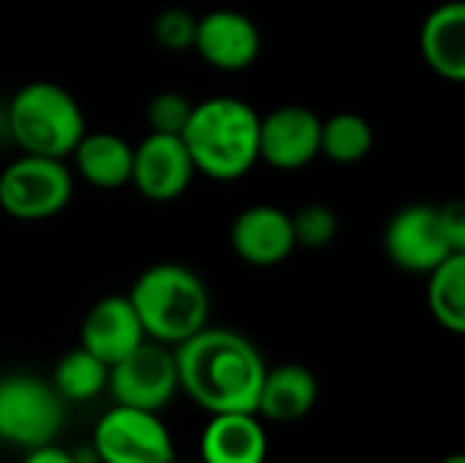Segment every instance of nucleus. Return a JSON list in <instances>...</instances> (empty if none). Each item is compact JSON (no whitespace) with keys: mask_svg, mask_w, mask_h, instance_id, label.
I'll use <instances>...</instances> for the list:
<instances>
[{"mask_svg":"<svg viewBox=\"0 0 465 463\" xmlns=\"http://www.w3.org/2000/svg\"><path fill=\"white\" fill-rule=\"evenodd\" d=\"M174 360L180 390L204 412H256L267 363L242 333L207 325L174 347Z\"/></svg>","mask_w":465,"mask_h":463,"instance_id":"f257e3e1","label":"nucleus"},{"mask_svg":"<svg viewBox=\"0 0 465 463\" xmlns=\"http://www.w3.org/2000/svg\"><path fill=\"white\" fill-rule=\"evenodd\" d=\"M259 123L262 115L248 101L215 96L193 104L180 136L196 172L218 183H232L259 164Z\"/></svg>","mask_w":465,"mask_h":463,"instance_id":"f03ea898","label":"nucleus"},{"mask_svg":"<svg viewBox=\"0 0 465 463\" xmlns=\"http://www.w3.org/2000/svg\"><path fill=\"white\" fill-rule=\"evenodd\" d=\"M128 300L150 341L177 347L210 322V289L188 265L155 262L142 270Z\"/></svg>","mask_w":465,"mask_h":463,"instance_id":"7ed1b4c3","label":"nucleus"},{"mask_svg":"<svg viewBox=\"0 0 465 463\" xmlns=\"http://www.w3.org/2000/svg\"><path fill=\"white\" fill-rule=\"evenodd\" d=\"M5 120L8 134L22 153L63 161L87 131L84 112L74 93L46 79L22 85L8 101Z\"/></svg>","mask_w":465,"mask_h":463,"instance_id":"20e7f679","label":"nucleus"},{"mask_svg":"<svg viewBox=\"0 0 465 463\" xmlns=\"http://www.w3.org/2000/svg\"><path fill=\"white\" fill-rule=\"evenodd\" d=\"M74 199V175L63 158L22 153L0 172V210L16 221H46Z\"/></svg>","mask_w":465,"mask_h":463,"instance_id":"39448f33","label":"nucleus"},{"mask_svg":"<svg viewBox=\"0 0 465 463\" xmlns=\"http://www.w3.org/2000/svg\"><path fill=\"white\" fill-rule=\"evenodd\" d=\"M65 423V401L52 382L30 374L0 377V442L22 450L54 442Z\"/></svg>","mask_w":465,"mask_h":463,"instance_id":"423d86ee","label":"nucleus"},{"mask_svg":"<svg viewBox=\"0 0 465 463\" xmlns=\"http://www.w3.org/2000/svg\"><path fill=\"white\" fill-rule=\"evenodd\" d=\"M93 453L101 463H172L174 439L158 412L112 407L93 431Z\"/></svg>","mask_w":465,"mask_h":463,"instance_id":"0eeeda50","label":"nucleus"},{"mask_svg":"<svg viewBox=\"0 0 465 463\" xmlns=\"http://www.w3.org/2000/svg\"><path fill=\"white\" fill-rule=\"evenodd\" d=\"M109 396L120 407L161 412L180 390L174 347L158 341H142L123 360L109 366Z\"/></svg>","mask_w":465,"mask_h":463,"instance_id":"6e6552de","label":"nucleus"},{"mask_svg":"<svg viewBox=\"0 0 465 463\" xmlns=\"http://www.w3.org/2000/svg\"><path fill=\"white\" fill-rule=\"evenodd\" d=\"M196 166L183 136L150 131L134 147L131 186L150 202H174L193 183Z\"/></svg>","mask_w":465,"mask_h":463,"instance_id":"1a4fd4ad","label":"nucleus"},{"mask_svg":"<svg viewBox=\"0 0 465 463\" xmlns=\"http://www.w3.org/2000/svg\"><path fill=\"white\" fill-rule=\"evenodd\" d=\"M384 251L395 267L414 276H428L455 254L441 235L436 205H409L398 210L384 229Z\"/></svg>","mask_w":465,"mask_h":463,"instance_id":"9d476101","label":"nucleus"},{"mask_svg":"<svg viewBox=\"0 0 465 463\" xmlns=\"http://www.w3.org/2000/svg\"><path fill=\"white\" fill-rule=\"evenodd\" d=\"M322 117L300 104L272 109L259 123V161L281 172H294L319 158Z\"/></svg>","mask_w":465,"mask_h":463,"instance_id":"9b49d317","label":"nucleus"},{"mask_svg":"<svg viewBox=\"0 0 465 463\" xmlns=\"http://www.w3.org/2000/svg\"><path fill=\"white\" fill-rule=\"evenodd\" d=\"M193 52L215 71L237 74L256 63L262 52V33L248 14L215 8L204 16H196Z\"/></svg>","mask_w":465,"mask_h":463,"instance_id":"f8f14e48","label":"nucleus"},{"mask_svg":"<svg viewBox=\"0 0 465 463\" xmlns=\"http://www.w3.org/2000/svg\"><path fill=\"white\" fill-rule=\"evenodd\" d=\"M232 251L253 267H275L297 248L292 216L275 205H253L237 213L229 229Z\"/></svg>","mask_w":465,"mask_h":463,"instance_id":"ddd939ff","label":"nucleus"},{"mask_svg":"<svg viewBox=\"0 0 465 463\" xmlns=\"http://www.w3.org/2000/svg\"><path fill=\"white\" fill-rule=\"evenodd\" d=\"M82 344L106 366H114L128 352H134L142 341H147L142 322L128 300V295H109L90 306L82 319Z\"/></svg>","mask_w":465,"mask_h":463,"instance_id":"4468645a","label":"nucleus"},{"mask_svg":"<svg viewBox=\"0 0 465 463\" xmlns=\"http://www.w3.org/2000/svg\"><path fill=\"white\" fill-rule=\"evenodd\" d=\"M270 437L256 412H221L210 415V423L199 439L202 463H267Z\"/></svg>","mask_w":465,"mask_h":463,"instance_id":"2eb2a0df","label":"nucleus"},{"mask_svg":"<svg viewBox=\"0 0 465 463\" xmlns=\"http://www.w3.org/2000/svg\"><path fill=\"white\" fill-rule=\"evenodd\" d=\"M319 401V379L300 363H281L264 371L256 415L272 423H294L313 412Z\"/></svg>","mask_w":465,"mask_h":463,"instance_id":"dca6fc26","label":"nucleus"},{"mask_svg":"<svg viewBox=\"0 0 465 463\" xmlns=\"http://www.w3.org/2000/svg\"><path fill=\"white\" fill-rule=\"evenodd\" d=\"M420 49L433 74L447 82L465 79V3L452 0L428 14L420 30Z\"/></svg>","mask_w":465,"mask_h":463,"instance_id":"f3484780","label":"nucleus"},{"mask_svg":"<svg viewBox=\"0 0 465 463\" xmlns=\"http://www.w3.org/2000/svg\"><path fill=\"white\" fill-rule=\"evenodd\" d=\"M76 175L101 191H114L131 183L134 145L112 131H84L71 150Z\"/></svg>","mask_w":465,"mask_h":463,"instance_id":"a211bd4d","label":"nucleus"},{"mask_svg":"<svg viewBox=\"0 0 465 463\" xmlns=\"http://www.w3.org/2000/svg\"><path fill=\"white\" fill-rule=\"evenodd\" d=\"M428 306L433 319L452 336L465 333V254L447 257L428 273Z\"/></svg>","mask_w":465,"mask_h":463,"instance_id":"6ab92c4d","label":"nucleus"},{"mask_svg":"<svg viewBox=\"0 0 465 463\" xmlns=\"http://www.w3.org/2000/svg\"><path fill=\"white\" fill-rule=\"evenodd\" d=\"M106 382L109 366L84 347L68 349L52 371V388L60 393L63 401H93L106 390Z\"/></svg>","mask_w":465,"mask_h":463,"instance_id":"aec40b11","label":"nucleus"},{"mask_svg":"<svg viewBox=\"0 0 465 463\" xmlns=\"http://www.w3.org/2000/svg\"><path fill=\"white\" fill-rule=\"evenodd\" d=\"M373 150V128L357 112H338L322 120V142L319 156L330 158L332 164L351 166L360 164Z\"/></svg>","mask_w":465,"mask_h":463,"instance_id":"412c9836","label":"nucleus"},{"mask_svg":"<svg viewBox=\"0 0 465 463\" xmlns=\"http://www.w3.org/2000/svg\"><path fill=\"white\" fill-rule=\"evenodd\" d=\"M338 229H341L338 213L322 202L302 205L292 216V232H294L297 248H311V251L327 248L338 237Z\"/></svg>","mask_w":465,"mask_h":463,"instance_id":"4be33fe9","label":"nucleus"},{"mask_svg":"<svg viewBox=\"0 0 465 463\" xmlns=\"http://www.w3.org/2000/svg\"><path fill=\"white\" fill-rule=\"evenodd\" d=\"M153 38L166 52H188L196 38V16L185 8H163L153 19Z\"/></svg>","mask_w":465,"mask_h":463,"instance_id":"5701e85b","label":"nucleus"},{"mask_svg":"<svg viewBox=\"0 0 465 463\" xmlns=\"http://www.w3.org/2000/svg\"><path fill=\"white\" fill-rule=\"evenodd\" d=\"M191 109H193V101H188L183 93H174V90L155 93L147 104V126L155 134L180 136L191 117Z\"/></svg>","mask_w":465,"mask_h":463,"instance_id":"b1692460","label":"nucleus"},{"mask_svg":"<svg viewBox=\"0 0 465 463\" xmlns=\"http://www.w3.org/2000/svg\"><path fill=\"white\" fill-rule=\"evenodd\" d=\"M439 213V226L447 240V246L455 254H465V202L463 199H450L447 205L436 207Z\"/></svg>","mask_w":465,"mask_h":463,"instance_id":"393cba45","label":"nucleus"},{"mask_svg":"<svg viewBox=\"0 0 465 463\" xmlns=\"http://www.w3.org/2000/svg\"><path fill=\"white\" fill-rule=\"evenodd\" d=\"M22 463H79V458L68 453L65 448H60L57 442H46V445L30 448Z\"/></svg>","mask_w":465,"mask_h":463,"instance_id":"a878e982","label":"nucleus"},{"mask_svg":"<svg viewBox=\"0 0 465 463\" xmlns=\"http://www.w3.org/2000/svg\"><path fill=\"white\" fill-rule=\"evenodd\" d=\"M439 463H465V456L463 453H452V456H447L444 461H439Z\"/></svg>","mask_w":465,"mask_h":463,"instance_id":"bb28decb","label":"nucleus"},{"mask_svg":"<svg viewBox=\"0 0 465 463\" xmlns=\"http://www.w3.org/2000/svg\"><path fill=\"white\" fill-rule=\"evenodd\" d=\"M172 463H202V461H177V458H174V461Z\"/></svg>","mask_w":465,"mask_h":463,"instance_id":"cd10ccee","label":"nucleus"},{"mask_svg":"<svg viewBox=\"0 0 465 463\" xmlns=\"http://www.w3.org/2000/svg\"><path fill=\"white\" fill-rule=\"evenodd\" d=\"M0 445H3V442H0Z\"/></svg>","mask_w":465,"mask_h":463,"instance_id":"c85d7f7f","label":"nucleus"}]
</instances>
